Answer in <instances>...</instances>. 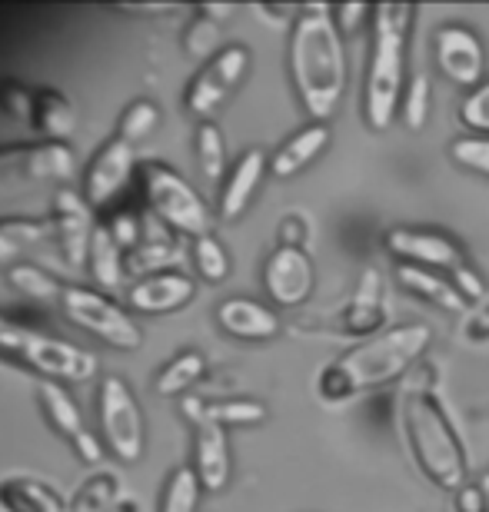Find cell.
<instances>
[{
    "label": "cell",
    "mask_w": 489,
    "mask_h": 512,
    "mask_svg": "<svg viewBox=\"0 0 489 512\" xmlns=\"http://www.w3.org/2000/svg\"><path fill=\"white\" fill-rule=\"evenodd\" d=\"M290 77L313 124H330L346 97L350 60L333 7L307 4L290 27Z\"/></svg>",
    "instance_id": "obj_1"
},
{
    "label": "cell",
    "mask_w": 489,
    "mask_h": 512,
    "mask_svg": "<svg viewBox=\"0 0 489 512\" xmlns=\"http://www.w3.org/2000/svg\"><path fill=\"white\" fill-rule=\"evenodd\" d=\"M433 346V330L426 323H400L350 346L346 353L326 363L317 376V393L323 403H346L380 386L410 376Z\"/></svg>",
    "instance_id": "obj_2"
},
{
    "label": "cell",
    "mask_w": 489,
    "mask_h": 512,
    "mask_svg": "<svg viewBox=\"0 0 489 512\" xmlns=\"http://www.w3.org/2000/svg\"><path fill=\"white\" fill-rule=\"evenodd\" d=\"M436 370H413L410 383L400 393V429L416 469L436 489L460 493L470 486V463H466L463 439L446 416L443 403L433 393Z\"/></svg>",
    "instance_id": "obj_3"
},
{
    "label": "cell",
    "mask_w": 489,
    "mask_h": 512,
    "mask_svg": "<svg viewBox=\"0 0 489 512\" xmlns=\"http://www.w3.org/2000/svg\"><path fill=\"white\" fill-rule=\"evenodd\" d=\"M416 4H376L373 7V44L363 80V120L370 133H386L403 110L406 64H410Z\"/></svg>",
    "instance_id": "obj_4"
},
{
    "label": "cell",
    "mask_w": 489,
    "mask_h": 512,
    "mask_svg": "<svg viewBox=\"0 0 489 512\" xmlns=\"http://www.w3.org/2000/svg\"><path fill=\"white\" fill-rule=\"evenodd\" d=\"M0 356L17 366H27L34 373L54 376V380H90L97 373V356L70 346L57 336H50L34 326L14 323L0 313Z\"/></svg>",
    "instance_id": "obj_5"
},
{
    "label": "cell",
    "mask_w": 489,
    "mask_h": 512,
    "mask_svg": "<svg viewBox=\"0 0 489 512\" xmlns=\"http://www.w3.org/2000/svg\"><path fill=\"white\" fill-rule=\"evenodd\" d=\"M144 187L150 197V207L157 210V217L167 223L170 230L183 233V237H207L210 233V210L200 200V193L180 177L177 170L163 167V163H144Z\"/></svg>",
    "instance_id": "obj_6"
},
{
    "label": "cell",
    "mask_w": 489,
    "mask_h": 512,
    "mask_svg": "<svg viewBox=\"0 0 489 512\" xmlns=\"http://www.w3.org/2000/svg\"><path fill=\"white\" fill-rule=\"evenodd\" d=\"M74 173V150L67 143H17L0 147V200L20 190L64 183Z\"/></svg>",
    "instance_id": "obj_7"
},
{
    "label": "cell",
    "mask_w": 489,
    "mask_h": 512,
    "mask_svg": "<svg viewBox=\"0 0 489 512\" xmlns=\"http://www.w3.org/2000/svg\"><path fill=\"white\" fill-rule=\"evenodd\" d=\"M97 416L107 449L120 463H137L144 456V413L130 386L120 376H104L97 389Z\"/></svg>",
    "instance_id": "obj_8"
},
{
    "label": "cell",
    "mask_w": 489,
    "mask_h": 512,
    "mask_svg": "<svg viewBox=\"0 0 489 512\" xmlns=\"http://www.w3.org/2000/svg\"><path fill=\"white\" fill-rule=\"evenodd\" d=\"M60 306H64V313L80 326V330H87L90 336L104 340L107 346H117V350H137V346L144 343L140 326L130 320L114 300H107V296H100L94 290H84V286H64Z\"/></svg>",
    "instance_id": "obj_9"
},
{
    "label": "cell",
    "mask_w": 489,
    "mask_h": 512,
    "mask_svg": "<svg viewBox=\"0 0 489 512\" xmlns=\"http://www.w3.org/2000/svg\"><path fill=\"white\" fill-rule=\"evenodd\" d=\"M247 70H250V50L247 47L243 44L223 47L217 57L207 60V64L197 70V77H193L190 87H187L183 104H187V110L200 120V124H207V120L223 107V100L243 84Z\"/></svg>",
    "instance_id": "obj_10"
},
{
    "label": "cell",
    "mask_w": 489,
    "mask_h": 512,
    "mask_svg": "<svg viewBox=\"0 0 489 512\" xmlns=\"http://www.w3.org/2000/svg\"><path fill=\"white\" fill-rule=\"evenodd\" d=\"M433 57H436V70L450 84L470 90V94L486 84V44L466 24H443L436 30Z\"/></svg>",
    "instance_id": "obj_11"
},
{
    "label": "cell",
    "mask_w": 489,
    "mask_h": 512,
    "mask_svg": "<svg viewBox=\"0 0 489 512\" xmlns=\"http://www.w3.org/2000/svg\"><path fill=\"white\" fill-rule=\"evenodd\" d=\"M383 247L400 263L426 266V270H436V273L456 276L460 270L470 266L466 250L460 247V243L450 240L446 233L423 230V227H390L383 237Z\"/></svg>",
    "instance_id": "obj_12"
},
{
    "label": "cell",
    "mask_w": 489,
    "mask_h": 512,
    "mask_svg": "<svg viewBox=\"0 0 489 512\" xmlns=\"http://www.w3.org/2000/svg\"><path fill=\"white\" fill-rule=\"evenodd\" d=\"M317 286V266L307 250L277 247L263 263V290L283 310H297L313 296Z\"/></svg>",
    "instance_id": "obj_13"
},
{
    "label": "cell",
    "mask_w": 489,
    "mask_h": 512,
    "mask_svg": "<svg viewBox=\"0 0 489 512\" xmlns=\"http://www.w3.org/2000/svg\"><path fill=\"white\" fill-rule=\"evenodd\" d=\"M37 396H40V409H44L47 423L74 446V453L90 466L100 463V456H104L100 453V439L84 426V416H80V409L74 399H70L67 389L54 380H44L37 389Z\"/></svg>",
    "instance_id": "obj_14"
},
{
    "label": "cell",
    "mask_w": 489,
    "mask_h": 512,
    "mask_svg": "<svg viewBox=\"0 0 489 512\" xmlns=\"http://www.w3.org/2000/svg\"><path fill=\"white\" fill-rule=\"evenodd\" d=\"M130 173H134V147L120 137L107 140L87 167L84 200L90 207H107V203L127 187Z\"/></svg>",
    "instance_id": "obj_15"
},
{
    "label": "cell",
    "mask_w": 489,
    "mask_h": 512,
    "mask_svg": "<svg viewBox=\"0 0 489 512\" xmlns=\"http://www.w3.org/2000/svg\"><path fill=\"white\" fill-rule=\"evenodd\" d=\"M340 333L353 336V340H370V336L383 333L380 326L386 320V306H383V276L376 266H366L356 280L350 300L343 303L340 310Z\"/></svg>",
    "instance_id": "obj_16"
},
{
    "label": "cell",
    "mask_w": 489,
    "mask_h": 512,
    "mask_svg": "<svg viewBox=\"0 0 489 512\" xmlns=\"http://www.w3.org/2000/svg\"><path fill=\"white\" fill-rule=\"evenodd\" d=\"M54 223L57 243L64 247L70 266H84L90 256V240H94V220H90V203L77 190L57 187L54 193Z\"/></svg>",
    "instance_id": "obj_17"
},
{
    "label": "cell",
    "mask_w": 489,
    "mask_h": 512,
    "mask_svg": "<svg viewBox=\"0 0 489 512\" xmlns=\"http://www.w3.org/2000/svg\"><path fill=\"white\" fill-rule=\"evenodd\" d=\"M193 296H197V283H193L187 273H177V270H160L154 276H144V280H134L127 286V303L134 306L137 313H147V316L180 310Z\"/></svg>",
    "instance_id": "obj_18"
},
{
    "label": "cell",
    "mask_w": 489,
    "mask_h": 512,
    "mask_svg": "<svg viewBox=\"0 0 489 512\" xmlns=\"http://www.w3.org/2000/svg\"><path fill=\"white\" fill-rule=\"evenodd\" d=\"M217 323L220 330L243 343H267L273 336H280V316L247 296H230L217 306Z\"/></svg>",
    "instance_id": "obj_19"
},
{
    "label": "cell",
    "mask_w": 489,
    "mask_h": 512,
    "mask_svg": "<svg viewBox=\"0 0 489 512\" xmlns=\"http://www.w3.org/2000/svg\"><path fill=\"white\" fill-rule=\"evenodd\" d=\"M270 173V157L260 147L247 150L243 157L233 163L227 183L220 190V220H237L247 213V207L257 197L263 177Z\"/></svg>",
    "instance_id": "obj_20"
},
{
    "label": "cell",
    "mask_w": 489,
    "mask_h": 512,
    "mask_svg": "<svg viewBox=\"0 0 489 512\" xmlns=\"http://www.w3.org/2000/svg\"><path fill=\"white\" fill-rule=\"evenodd\" d=\"M193 469L200 476L203 493H223L230 483V443L227 429L217 423H197L193 443Z\"/></svg>",
    "instance_id": "obj_21"
},
{
    "label": "cell",
    "mask_w": 489,
    "mask_h": 512,
    "mask_svg": "<svg viewBox=\"0 0 489 512\" xmlns=\"http://www.w3.org/2000/svg\"><path fill=\"white\" fill-rule=\"evenodd\" d=\"M180 413L197 423H217V426H260L267 423L270 409L260 403V399H207L200 396H183L180 399Z\"/></svg>",
    "instance_id": "obj_22"
},
{
    "label": "cell",
    "mask_w": 489,
    "mask_h": 512,
    "mask_svg": "<svg viewBox=\"0 0 489 512\" xmlns=\"http://www.w3.org/2000/svg\"><path fill=\"white\" fill-rule=\"evenodd\" d=\"M396 280L406 293H413L416 300L436 306V310L450 313V316H466L470 303L466 296L456 290L453 280H446L443 273L436 270H426V266H413V263H400L396 266Z\"/></svg>",
    "instance_id": "obj_23"
},
{
    "label": "cell",
    "mask_w": 489,
    "mask_h": 512,
    "mask_svg": "<svg viewBox=\"0 0 489 512\" xmlns=\"http://www.w3.org/2000/svg\"><path fill=\"white\" fill-rule=\"evenodd\" d=\"M330 147V124H307L297 130L283 147L270 157V173L277 180L297 177L300 170H307L320 153Z\"/></svg>",
    "instance_id": "obj_24"
},
{
    "label": "cell",
    "mask_w": 489,
    "mask_h": 512,
    "mask_svg": "<svg viewBox=\"0 0 489 512\" xmlns=\"http://www.w3.org/2000/svg\"><path fill=\"white\" fill-rule=\"evenodd\" d=\"M57 240V223L37 217H4L0 220V266L14 270L20 256L37 250L40 243Z\"/></svg>",
    "instance_id": "obj_25"
},
{
    "label": "cell",
    "mask_w": 489,
    "mask_h": 512,
    "mask_svg": "<svg viewBox=\"0 0 489 512\" xmlns=\"http://www.w3.org/2000/svg\"><path fill=\"white\" fill-rule=\"evenodd\" d=\"M124 247L114 240V233H110L107 223H100V227L94 230V240H90V256H87V263H90V273H94V280L104 286V290L110 293H117L120 286H124Z\"/></svg>",
    "instance_id": "obj_26"
},
{
    "label": "cell",
    "mask_w": 489,
    "mask_h": 512,
    "mask_svg": "<svg viewBox=\"0 0 489 512\" xmlns=\"http://www.w3.org/2000/svg\"><path fill=\"white\" fill-rule=\"evenodd\" d=\"M30 127L37 133H47V143H67V137L77 127V110L60 90H37Z\"/></svg>",
    "instance_id": "obj_27"
},
{
    "label": "cell",
    "mask_w": 489,
    "mask_h": 512,
    "mask_svg": "<svg viewBox=\"0 0 489 512\" xmlns=\"http://www.w3.org/2000/svg\"><path fill=\"white\" fill-rule=\"evenodd\" d=\"M0 509L7 512H67V506L37 479H4L0 483Z\"/></svg>",
    "instance_id": "obj_28"
},
{
    "label": "cell",
    "mask_w": 489,
    "mask_h": 512,
    "mask_svg": "<svg viewBox=\"0 0 489 512\" xmlns=\"http://www.w3.org/2000/svg\"><path fill=\"white\" fill-rule=\"evenodd\" d=\"M203 373H207V360H203L197 350H187V353L173 356V360L157 373L154 389L160 396H180V393H187Z\"/></svg>",
    "instance_id": "obj_29"
},
{
    "label": "cell",
    "mask_w": 489,
    "mask_h": 512,
    "mask_svg": "<svg viewBox=\"0 0 489 512\" xmlns=\"http://www.w3.org/2000/svg\"><path fill=\"white\" fill-rule=\"evenodd\" d=\"M430 114H433V87H430V74L420 70V74H413L410 84H406L400 120L410 133H423L426 124H430Z\"/></svg>",
    "instance_id": "obj_30"
},
{
    "label": "cell",
    "mask_w": 489,
    "mask_h": 512,
    "mask_svg": "<svg viewBox=\"0 0 489 512\" xmlns=\"http://www.w3.org/2000/svg\"><path fill=\"white\" fill-rule=\"evenodd\" d=\"M200 476L193 466H177L167 479V489H163V503L160 512H197L200 506Z\"/></svg>",
    "instance_id": "obj_31"
},
{
    "label": "cell",
    "mask_w": 489,
    "mask_h": 512,
    "mask_svg": "<svg viewBox=\"0 0 489 512\" xmlns=\"http://www.w3.org/2000/svg\"><path fill=\"white\" fill-rule=\"evenodd\" d=\"M197 160L203 180L207 183L223 180V173H227V143H223V133L213 120L197 127Z\"/></svg>",
    "instance_id": "obj_32"
},
{
    "label": "cell",
    "mask_w": 489,
    "mask_h": 512,
    "mask_svg": "<svg viewBox=\"0 0 489 512\" xmlns=\"http://www.w3.org/2000/svg\"><path fill=\"white\" fill-rule=\"evenodd\" d=\"M183 50L193 60H213L220 54V20H213L210 14H203L197 7L193 10V20L183 30Z\"/></svg>",
    "instance_id": "obj_33"
},
{
    "label": "cell",
    "mask_w": 489,
    "mask_h": 512,
    "mask_svg": "<svg viewBox=\"0 0 489 512\" xmlns=\"http://www.w3.org/2000/svg\"><path fill=\"white\" fill-rule=\"evenodd\" d=\"M7 280L14 290L27 293L30 300H40V303H60V296H64V283L30 263H17L14 270H7Z\"/></svg>",
    "instance_id": "obj_34"
},
{
    "label": "cell",
    "mask_w": 489,
    "mask_h": 512,
    "mask_svg": "<svg viewBox=\"0 0 489 512\" xmlns=\"http://www.w3.org/2000/svg\"><path fill=\"white\" fill-rule=\"evenodd\" d=\"M173 256H177V243L173 240H144L127 253L124 270L127 276H140L144 280V273L154 276L157 266H167Z\"/></svg>",
    "instance_id": "obj_35"
},
{
    "label": "cell",
    "mask_w": 489,
    "mask_h": 512,
    "mask_svg": "<svg viewBox=\"0 0 489 512\" xmlns=\"http://www.w3.org/2000/svg\"><path fill=\"white\" fill-rule=\"evenodd\" d=\"M193 263H197V273L207 283H223L230 276V256L213 233L193 240Z\"/></svg>",
    "instance_id": "obj_36"
},
{
    "label": "cell",
    "mask_w": 489,
    "mask_h": 512,
    "mask_svg": "<svg viewBox=\"0 0 489 512\" xmlns=\"http://www.w3.org/2000/svg\"><path fill=\"white\" fill-rule=\"evenodd\" d=\"M117 496H120V486H117V476H97L80 489L77 499L70 503L67 512H110L117 506Z\"/></svg>",
    "instance_id": "obj_37"
},
{
    "label": "cell",
    "mask_w": 489,
    "mask_h": 512,
    "mask_svg": "<svg viewBox=\"0 0 489 512\" xmlns=\"http://www.w3.org/2000/svg\"><path fill=\"white\" fill-rule=\"evenodd\" d=\"M160 124V110L154 100H137V104H130L124 110V117H120V140H127L130 147H134L137 140H144L147 133H154V127Z\"/></svg>",
    "instance_id": "obj_38"
},
{
    "label": "cell",
    "mask_w": 489,
    "mask_h": 512,
    "mask_svg": "<svg viewBox=\"0 0 489 512\" xmlns=\"http://www.w3.org/2000/svg\"><path fill=\"white\" fill-rule=\"evenodd\" d=\"M34 104H37V90L20 84V80H0V110L17 120V124H27L34 120Z\"/></svg>",
    "instance_id": "obj_39"
},
{
    "label": "cell",
    "mask_w": 489,
    "mask_h": 512,
    "mask_svg": "<svg viewBox=\"0 0 489 512\" xmlns=\"http://www.w3.org/2000/svg\"><path fill=\"white\" fill-rule=\"evenodd\" d=\"M450 157L456 167L470 170V173H480V177L489 180V137H460L450 143Z\"/></svg>",
    "instance_id": "obj_40"
},
{
    "label": "cell",
    "mask_w": 489,
    "mask_h": 512,
    "mask_svg": "<svg viewBox=\"0 0 489 512\" xmlns=\"http://www.w3.org/2000/svg\"><path fill=\"white\" fill-rule=\"evenodd\" d=\"M460 124L473 133V137H489V80L483 87H476L473 94L463 97L460 104Z\"/></svg>",
    "instance_id": "obj_41"
},
{
    "label": "cell",
    "mask_w": 489,
    "mask_h": 512,
    "mask_svg": "<svg viewBox=\"0 0 489 512\" xmlns=\"http://www.w3.org/2000/svg\"><path fill=\"white\" fill-rule=\"evenodd\" d=\"M460 340L470 343V346L489 343V296L466 310L463 323H460Z\"/></svg>",
    "instance_id": "obj_42"
},
{
    "label": "cell",
    "mask_w": 489,
    "mask_h": 512,
    "mask_svg": "<svg viewBox=\"0 0 489 512\" xmlns=\"http://www.w3.org/2000/svg\"><path fill=\"white\" fill-rule=\"evenodd\" d=\"M333 20H336V27H340V34L350 40V37L360 34L363 27H370L366 20H373V7L360 4V0H353V4H336Z\"/></svg>",
    "instance_id": "obj_43"
},
{
    "label": "cell",
    "mask_w": 489,
    "mask_h": 512,
    "mask_svg": "<svg viewBox=\"0 0 489 512\" xmlns=\"http://www.w3.org/2000/svg\"><path fill=\"white\" fill-rule=\"evenodd\" d=\"M277 237H280V247H297V250H303V243H307V237H310L307 217H303V213H297V210H290L287 217L280 220Z\"/></svg>",
    "instance_id": "obj_44"
},
{
    "label": "cell",
    "mask_w": 489,
    "mask_h": 512,
    "mask_svg": "<svg viewBox=\"0 0 489 512\" xmlns=\"http://www.w3.org/2000/svg\"><path fill=\"white\" fill-rule=\"evenodd\" d=\"M453 286L466 296V303H480L486 300V283H483V276L473 270V266H466V270H460L453 276Z\"/></svg>",
    "instance_id": "obj_45"
},
{
    "label": "cell",
    "mask_w": 489,
    "mask_h": 512,
    "mask_svg": "<svg viewBox=\"0 0 489 512\" xmlns=\"http://www.w3.org/2000/svg\"><path fill=\"white\" fill-rule=\"evenodd\" d=\"M107 227H110V233H114V240L120 243V247L134 250L137 243H140V223L130 217V213H117V217L110 220Z\"/></svg>",
    "instance_id": "obj_46"
},
{
    "label": "cell",
    "mask_w": 489,
    "mask_h": 512,
    "mask_svg": "<svg viewBox=\"0 0 489 512\" xmlns=\"http://www.w3.org/2000/svg\"><path fill=\"white\" fill-rule=\"evenodd\" d=\"M453 509L456 512H489L480 483H470V486H463L460 493H453Z\"/></svg>",
    "instance_id": "obj_47"
},
{
    "label": "cell",
    "mask_w": 489,
    "mask_h": 512,
    "mask_svg": "<svg viewBox=\"0 0 489 512\" xmlns=\"http://www.w3.org/2000/svg\"><path fill=\"white\" fill-rule=\"evenodd\" d=\"M300 10H303V7H270V4H260V7H257V14H260V17H267V20H290V24H297Z\"/></svg>",
    "instance_id": "obj_48"
},
{
    "label": "cell",
    "mask_w": 489,
    "mask_h": 512,
    "mask_svg": "<svg viewBox=\"0 0 489 512\" xmlns=\"http://www.w3.org/2000/svg\"><path fill=\"white\" fill-rule=\"evenodd\" d=\"M480 489H483V499H486V509H489V473L480 476Z\"/></svg>",
    "instance_id": "obj_49"
},
{
    "label": "cell",
    "mask_w": 489,
    "mask_h": 512,
    "mask_svg": "<svg viewBox=\"0 0 489 512\" xmlns=\"http://www.w3.org/2000/svg\"><path fill=\"white\" fill-rule=\"evenodd\" d=\"M110 512H137V506H134V503H117Z\"/></svg>",
    "instance_id": "obj_50"
},
{
    "label": "cell",
    "mask_w": 489,
    "mask_h": 512,
    "mask_svg": "<svg viewBox=\"0 0 489 512\" xmlns=\"http://www.w3.org/2000/svg\"><path fill=\"white\" fill-rule=\"evenodd\" d=\"M0 512H7V509H0Z\"/></svg>",
    "instance_id": "obj_51"
}]
</instances>
